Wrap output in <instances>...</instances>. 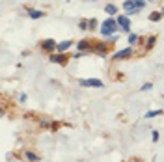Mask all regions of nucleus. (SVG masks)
I'll list each match as a JSON object with an SVG mask.
<instances>
[{
  "label": "nucleus",
  "instance_id": "f257e3e1",
  "mask_svg": "<svg viewBox=\"0 0 164 162\" xmlns=\"http://www.w3.org/2000/svg\"><path fill=\"white\" fill-rule=\"evenodd\" d=\"M116 30H118V21H114V19H106V21L103 22V26H101L103 35H112Z\"/></svg>",
  "mask_w": 164,
  "mask_h": 162
},
{
  "label": "nucleus",
  "instance_id": "f03ea898",
  "mask_svg": "<svg viewBox=\"0 0 164 162\" xmlns=\"http://www.w3.org/2000/svg\"><path fill=\"white\" fill-rule=\"evenodd\" d=\"M80 86H91V88H103V82L99 78H88V80H80Z\"/></svg>",
  "mask_w": 164,
  "mask_h": 162
},
{
  "label": "nucleus",
  "instance_id": "7ed1b4c3",
  "mask_svg": "<svg viewBox=\"0 0 164 162\" xmlns=\"http://www.w3.org/2000/svg\"><path fill=\"white\" fill-rule=\"evenodd\" d=\"M123 7L129 11V13H138V11H140L138 7H136L134 0H125V2H123Z\"/></svg>",
  "mask_w": 164,
  "mask_h": 162
},
{
  "label": "nucleus",
  "instance_id": "20e7f679",
  "mask_svg": "<svg viewBox=\"0 0 164 162\" xmlns=\"http://www.w3.org/2000/svg\"><path fill=\"white\" fill-rule=\"evenodd\" d=\"M118 24L121 26V30H125V32H127V30L131 28V21H129V19L125 17V15H119V17H118Z\"/></svg>",
  "mask_w": 164,
  "mask_h": 162
},
{
  "label": "nucleus",
  "instance_id": "39448f33",
  "mask_svg": "<svg viewBox=\"0 0 164 162\" xmlns=\"http://www.w3.org/2000/svg\"><path fill=\"white\" fill-rule=\"evenodd\" d=\"M131 54H132V49L129 47V49H123V50H119V52H116L114 58H116V60H125V58L131 56Z\"/></svg>",
  "mask_w": 164,
  "mask_h": 162
},
{
  "label": "nucleus",
  "instance_id": "423d86ee",
  "mask_svg": "<svg viewBox=\"0 0 164 162\" xmlns=\"http://www.w3.org/2000/svg\"><path fill=\"white\" fill-rule=\"evenodd\" d=\"M41 47L45 50H54V49H58V43H54L52 39H45V41L41 43Z\"/></svg>",
  "mask_w": 164,
  "mask_h": 162
},
{
  "label": "nucleus",
  "instance_id": "0eeeda50",
  "mask_svg": "<svg viewBox=\"0 0 164 162\" xmlns=\"http://www.w3.org/2000/svg\"><path fill=\"white\" fill-rule=\"evenodd\" d=\"M71 45H73V41H62V43H58V52H64V50H67Z\"/></svg>",
  "mask_w": 164,
  "mask_h": 162
},
{
  "label": "nucleus",
  "instance_id": "6e6552de",
  "mask_svg": "<svg viewBox=\"0 0 164 162\" xmlns=\"http://www.w3.org/2000/svg\"><path fill=\"white\" fill-rule=\"evenodd\" d=\"M104 11H106V13H110V15H116V13H118V7H116L114 4H108V6L104 7Z\"/></svg>",
  "mask_w": 164,
  "mask_h": 162
},
{
  "label": "nucleus",
  "instance_id": "1a4fd4ad",
  "mask_svg": "<svg viewBox=\"0 0 164 162\" xmlns=\"http://www.w3.org/2000/svg\"><path fill=\"white\" fill-rule=\"evenodd\" d=\"M30 17H32V19H39V17H43V11L34 9V11H30Z\"/></svg>",
  "mask_w": 164,
  "mask_h": 162
},
{
  "label": "nucleus",
  "instance_id": "9d476101",
  "mask_svg": "<svg viewBox=\"0 0 164 162\" xmlns=\"http://www.w3.org/2000/svg\"><path fill=\"white\" fill-rule=\"evenodd\" d=\"M159 114H162V110H151V112L146 114V117H155V116H159Z\"/></svg>",
  "mask_w": 164,
  "mask_h": 162
},
{
  "label": "nucleus",
  "instance_id": "9b49d317",
  "mask_svg": "<svg viewBox=\"0 0 164 162\" xmlns=\"http://www.w3.org/2000/svg\"><path fill=\"white\" fill-rule=\"evenodd\" d=\"M26 159H28V160H34V162H37V160H39V157H37V155H34V153H26Z\"/></svg>",
  "mask_w": 164,
  "mask_h": 162
},
{
  "label": "nucleus",
  "instance_id": "f8f14e48",
  "mask_svg": "<svg viewBox=\"0 0 164 162\" xmlns=\"http://www.w3.org/2000/svg\"><path fill=\"white\" fill-rule=\"evenodd\" d=\"M134 4H136V7H138V9H142V7L146 6V2H144V0H134Z\"/></svg>",
  "mask_w": 164,
  "mask_h": 162
},
{
  "label": "nucleus",
  "instance_id": "ddd939ff",
  "mask_svg": "<svg viewBox=\"0 0 164 162\" xmlns=\"http://www.w3.org/2000/svg\"><path fill=\"white\" fill-rule=\"evenodd\" d=\"M136 41H138V35H136V34H131V35H129V43H136Z\"/></svg>",
  "mask_w": 164,
  "mask_h": 162
},
{
  "label": "nucleus",
  "instance_id": "4468645a",
  "mask_svg": "<svg viewBox=\"0 0 164 162\" xmlns=\"http://www.w3.org/2000/svg\"><path fill=\"white\" fill-rule=\"evenodd\" d=\"M88 47H89V45H88V41H80V43H79V49H80V50L88 49Z\"/></svg>",
  "mask_w": 164,
  "mask_h": 162
},
{
  "label": "nucleus",
  "instance_id": "2eb2a0df",
  "mask_svg": "<svg viewBox=\"0 0 164 162\" xmlns=\"http://www.w3.org/2000/svg\"><path fill=\"white\" fill-rule=\"evenodd\" d=\"M62 58L64 56H56V54H54V56H50V62H64Z\"/></svg>",
  "mask_w": 164,
  "mask_h": 162
},
{
  "label": "nucleus",
  "instance_id": "dca6fc26",
  "mask_svg": "<svg viewBox=\"0 0 164 162\" xmlns=\"http://www.w3.org/2000/svg\"><path fill=\"white\" fill-rule=\"evenodd\" d=\"M159 19H161V13H153L151 15V21H159Z\"/></svg>",
  "mask_w": 164,
  "mask_h": 162
},
{
  "label": "nucleus",
  "instance_id": "f3484780",
  "mask_svg": "<svg viewBox=\"0 0 164 162\" xmlns=\"http://www.w3.org/2000/svg\"><path fill=\"white\" fill-rule=\"evenodd\" d=\"M151 88H153V84H151V82H147V84L142 86V89H151Z\"/></svg>",
  "mask_w": 164,
  "mask_h": 162
},
{
  "label": "nucleus",
  "instance_id": "a211bd4d",
  "mask_svg": "<svg viewBox=\"0 0 164 162\" xmlns=\"http://www.w3.org/2000/svg\"><path fill=\"white\" fill-rule=\"evenodd\" d=\"M159 140V132H157V130H153V142H157Z\"/></svg>",
  "mask_w": 164,
  "mask_h": 162
}]
</instances>
